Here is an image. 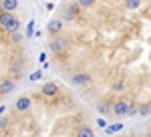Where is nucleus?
I'll return each instance as SVG.
<instances>
[{"instance_id": "3", "label": "nucleus", "mask_w": 151, "mask_h": 137, "mask_svg": "<svg viewBox=\"0 0 151 137\" xmlns=\"http://www.w3.org/2000/svg\"><path fill=\"white\" fill-rule=\"evenodd\" d=\"M30 97H26V95H22V97H18L16 99V103H14V111H18V113H24V111H28L30 109Z\"/></svg>"}, {"instance_id": "10", "label": "nucleus", "mask_w": 151, "mask_h": 137, "mask_svg": "<svg viewBox=\"0 0 151 137\" xmlns=\"http://www.w3.org/2000/svg\"><path fill=\"white\" fill-rule=\"evenodd\" d=\"M16 6H18L16 0H2V2H0L2 12H10V14H12V10H16Z\"/></svg>"}, {"instance_id": "17", "label": "nucleus", "mask_w": 151, "mask_h": 137, "mask_svg": "<svg viewBox=\"0 0 151 137\" xmlns=\"http://www.w3.org/2000/svg\"><path fill=\"white\" fill-rule=\"evenodd\" d=\"M121 127H123V125H121V123H115V125H107V127H105V129H107V133L111 135V133H115L117 129H121Z\"/></svg>"}, {"instance_id": "14", "label": "nucleus", "mask_w": 151, "mask_h": 137, "mask_svg": "<svg viewBox=\"0 0 151 137\" xmlns=\"http://www.w3.org/2000/svg\"><path fill=\"white\" fill-rule=\"evenodd\" d=\"M149 113H151L149 105H141V107H137V115H143V117H145V115H149Z\"/></svg>"}, {"instance_id": "25", "label": "nucleus", "mask_w": 151, "mask_h": 137, "mask_svg": "<svg viewBox=\"0 0 151 137\" xmlns=\"http://www.w3.org/2000/svg\"><path fill=\"white\" fill-rule=\"evenodd\" d=\"M97 123H99V127H107V123H105V119H99Z\"/></svg>"}, {"instance_id": "23", "label": "nucleus", "mask_w": 151, "mask_h": 137, "mask_svg": "<svg viewBox=\"0 0 151 137\" xmlns=\"http://www.w3.org/2000/svg\"><path fill=\"white\" fill-rule=\"evenodd\" d=\"M123 89H125V85H123V83H117V85H115V91H123Z\"/></svg>"}, {"instance_id": "7", "label": "nucleus", "mask_w": 151, "mask_h": 137, "mask_svg": "<svg viewBox=\"0 0 151 137\" xmlns=\"http://www.w3.org/2000/svg\"><path fill=\"white\" fill-rule=\"evenodd\" d=\"M73 85H87V83H91V77L87 75V73H75L73 75V79H70Z\"/></svg>"}, {"instance_id": "8", "label": "nucleus", "mask_w": 151, "mask_h": 137, "mask_svg": "<svg viewBox=\"0 0 151 137\" xmlns=\"http://www.w3.org/2000/svg\"><path fill=\"white\" fill-rule=\"evenodd\" d=\"M18 18H14V14L10 12H0V26H4V28H8L12 22H16Z\"/></svg>"}, {"instance_id": "9", "label": "nucleus", "mask_w": 151, "mask_h": 137, "mask_svg": "<svg viewBox=\"0 0 151 137\" xmlns=\"http://www.w3.org/2000/svg\"><path fill=\"white\" fill-rule=\"evenodd\" d=\"M77 10H79V4L67 6L65 12H63V18H65V20H75V18H77Z\"/></svg>"}, {"instance_id": "1", "label": "nucleus", "mask_w": 151, "mask_h": 137, "mask_svg": "<svg viewBox=\"0 0 151 137\" xmlns=\"http://www.w3.org/2000/svg\"><path fill=\"white\" fill-rule=\"evenodd\" d=\"M48 50L55 53V55L65 53V50H67V40H65V38H52V40L48 43Z\"/></svg>"}, {"instance_id": "12", "label": "nucleus", "mask_w": 151, "mask_h": 137, "mask_svg": "<svg viewBox=\"0 0 151 137\" xmlns=\"http://www.w3.org/2000/svg\"><path fill=\"white\" fill-rule=\"evenodd\" d=\"M10 71L18 75V73L22 71V63H20V61H12V63H10Z\"/></svg>"}, {"instance_id": "5", "label": "nucleus", "mask_w": 151, "mask_h": 137, "mask_svg": "<svg viewBox=\"0 0 151 137\" xmlns=\"http://www.w3.org/2000/svg\"><path fill=\"white\" fill-rule=\"evenodd\" d=\"M40 93H42L45 97H55V95L58 93V85H57V83H50V81H48V83H45V85H42Z\"/></svg>"}, {"instance_id": "4", "label": "nucleus", "mask_w": 151, "mask_h": 137, "mask_svg": "<svg viewBox=\"0 0 151 137\" xmlns=\"http://www.w3.org/2000/svg\"><path fill=\"white\" fill-rule=\"evenodd\" d=\"M60 30H63V20H60V18H52V20L47 24V32L50 34V36H57Z\"/></svg>"}, {"instance_id": "13", "label": "nucleus", "mask_w": 151, "mask_h": 137, "mask_svg": "<svg viewBox=\"0 0 151 137\" xmlns=\"http://www.w3.org/2000/svg\"><path fill=\"white\" fill-rule=\"evenodd\" d=\"M97 111H99L101 115H111V107H109V105H103V103H101V105H97Z\"/></svg>"}, {"instance_id": "20", "label": "nucleus", "mask_w": 151, "mask_h": 137, "mask_svg": "<svg viewBox=\"0 0 151 137\" xmlns=\"http://www.w3.org/2000/svg\"><path fill=\"white\" fill-rule=\"evenodd\" d=\"M91 4H93V0H81V2H79V6H85V8L91 6Z\"/></svg>"}, {"instance_id": "6", "label": "nucleus", "mask_w": 151, "mask_h": 137, "mask_svg": "<svg viewBox=\"0 0 151 137\" xmlns=\"http://www.w3.org/2000/svg\"><path fill=\"white\" fill-rule=\"evenodd\" d=\"M14 87H16V83H14L12 79L0 81V95H8L10 91H14Z\"/></svg>"}, {"instance_id": "21", "label": "nucleus", "mask_w": 151, "mask_h": 137, "mask_svg": "<svg viewBox=\"0 0 151 137\" xmlns=\"http://www.w3.org/2000/svg\"><path fill=\"white\" fill-rule=\"evenodd\" d=\"M10 38L14 40V43H18V40H22V34H20V32H16V34H12Z\"/></svg>"}, {"instance_id": "19", "label": "nucleus", "mask_w": 151, "mask_h": 137, "mask_svg": "<svg viewBox=\"0 0 151 137\" xmlns=\"http://www.w3.org/2000/svg\"><path fill=\"white\" fill-rule=\"evenodd\" d=\"M32 30H35V20H30L26 26V36H32Z\"/></svg>"}, {"instance_id": "26", "label": "nucleus", "mask_w": 151, "mask_h": 137, "mask_svg": "<svg viewBox=\"0 0 151 137\" xmlns=\"http://www.w3.org/2000/svg\"><path fill=\"white\" fill-rule=\"evenodd\" d=\"M2 113H4V107H0V115H2Z\"/></svg>"}, {"instance_id": "2", "label": "nucleus", "mask_w": 151, "mask_h": 137, "mask_svg": "<svg viewBox=\"0 0 151 137\" xmlns=\"http://www.w3.org/2000/svg\"><path fill=\"white\" fill-rule=\"evenodd\" d=\"M111 113L115 115V117H127V113H129V103L117 101L115 105L111 107Z\"/></svg>"}, {"instance_id": "15", "label": "nucleus", "mask_w": 151, "mask_h": 137, "mask_svg": "<svg viewBox=\"0 0 151 137\" xmlns=\"http://www.w3.org/2000/svg\"><path fill=\"white\" fill-rule=\"evenodd\" d=\"M18 28H20V22L16 20V22H12L10 26L6 28V30H8V34H10V36H12V34H16V32H18Z\"/></svg>"}, {"instance_id": "22", "label": "nucleus", "mask_w": 151, "mask_h": 137, "mask_svg": "<svg viewBox=\"0 0 151 137\" xmlns=\"http://www.w3.org/2000/svg\"><path fill=\"white\" fill-rule=\"evenodd\" d=\"M38 79H40V71H36V73L30 75V81H38Z\"/></svg>"}, {"instance_id": "24", "label": "nucleus", "mask_w": 151, "mask_h": 137, "mask_svg": "<svg viewBox=\"0 0 151 137\" xmlns=\"http://www.w3.org/2000/svg\"><path fill=\"white\" fill-rule=\"evenodd\" d=\"M8 125V119H6V117H4V119H0V127H6Z\"/></svg>"}, {"instance_id": "16", "label": "nucleus", "mask_w": 151, "mask_h": 137, "mask_svg": "<svg viewBox=\"0 0 151 137\" xmlns=\"http://www.w3.org/2000/svg\"><path fill=\"white\" fill-rule=\"evenodd\" d=\"M125 6H127V8H139V6H141V0H127V2H125Z\"/></svg>"}, {"instance_id": "11", "label": "nucleus", "mask_w": 151, "mask_h": 137, "mask_svg": "<svg viewBox=\"0 0 151 137\" xmlns=\"http://www.w3.org/2000/svg\"><path fill=\"white\" fill-rule=\"evenodd\" d=\"M77 137H95V131L89 125H81L77 129Z\"/></svg>"}, {"instance_id": "18", "label": "nucleus", "mask_w": 151, "mask_h": 137, "mask_svg": "<svg viewBox=\"0 0 151 137\" xmlns=\"http://www.w3.org/2000/svg\"><path fill=\"white\" fill-rule=\"evenodd\" d=\"M129 117H131V115H137V105H135V103H129Z\"/></svg>"}]
</instances>
